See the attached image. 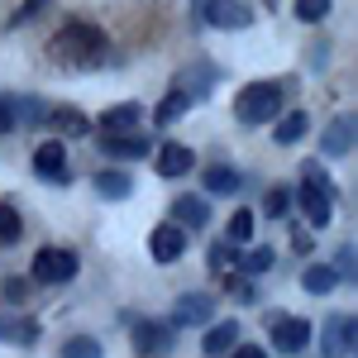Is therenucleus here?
<instances>
[{"label":"nucleus","instance_id":"nucleus-28","mask_svg":"<svg viewBox=\"0 0 358 358\" xmlns=\"http://www.w3.org/2000/svg\"><path fill=\"white\" fill-rule=\"evenodd\" d=\"M62 358H101V339H91V334H72V339L62 344Z\"/></svg>","mask_w":358,"mask_h":358},{"label":"nucleus","instance_id":"nucleus-22","mask_svg":"<svg viewBox=\"0 0 358 358\" xmlns=\"http://www.w3.org/2000/svg\"><path fill=\"white\" fill-rule=\"evenodd\" d=\"M187 106H192V96L177 86V91H167V96H163V106L153 110V120H158V124H177V120L187 115Z\"/></svg>","mask_w":358,"mask_h":358},{"label":"nucleus","instance_id":"nucleus-17","mask_svg":"<svg viewBox=\"0 0 358 358\" xmlns=\"http://www.w3.org/2000/svg\"><path fill=\"white\" fill-rule=\"evenodd\" d=\"M172 215H177V224H182L187 234H196V229H206V224H210V206H206L201 196H182V201L172 206Z\"/></svg>","mask_w":358,"mask_h":358},{"label":"nucleus","instance_id":"nucleus-40","mask_svg":"<svg viewBox=\"0 0 358 358\" xmlns=\"http://www.w3.org/2000/svg\"><path fill=\"white\" fill-rule=\"evenodd\" d=\"M292 248H296V253H310V234L296 229V234H292Z\"/></svg>","mask_w":358,"mask_h":358},{"label":"nucleus","instance_id":"nucleus-4","mask_svg":"<svg viewBox=\"0 0 358 358\" xmlns=\"http://www.w3.org/2000/svg\"><path fill=\"white\" fill-rule=\"evenodd\" d=\"M201 20L210 29H248L253 24V10H248L244 0H201Z\"/></svg>","mask_w":358,"mask_h":358},{"label":"nucleus","instance_id":"nucleus-29","mask_svg":"<svg viewBox=\"0 0 358 358\" xmlns=\"http://www.w3.org/2000/svg\"><path fill=\"white\" fill-rule=\"evenodd\" d=\"M20 215H15V206H5L0 201V248H10V244H20Z\"/></svg>","mask_w":358,"mask_h":358},{"label":"nucleus","instance_id":"nucleus-27","mask_svg":"<svg viewBox=\"0 0 358 358\" xmlns=\"http://www.w3.org/2000/svg\"><path fill=\"white\" fill-rule=\"evenodd\" d=\"M10 106H15V124H20V120H29V124L48 120V106H43L38 96H34V101H29V96H10Z\"/></svg>","mask_w":358,"mask_h":358},{"label":"nucleus","instance_id":"nucleus-35","mask_svg":"<svg viewBox=\"0 0 358 358\" xmlns=\"http://www.w3.org/2000/svg\"><path fill=\"white\" fill-rule=\"evenodd\" d=\"M334 277H339V282H354V244L339 248V258H334Z\"/></svg>","mask_w":358,"mask_h":358},{"label":"nucleus","instance_id":"nucleus-37","mask_svg":"<svg viewBox=\"0 0 358 358\" xmlns=\"http://www.w3.org/2000/svg\"><path fill=\"white\" fill-rule=\"evenodd\" d=\"M229 296H234V301H253V296H258V292H253V277H234V282H229Z\"/></svg>","mask_w":358,"mask_h":358},{"label":"nucleus","instance_id":"nucleus-8","mask_svg":"<svg viewBox=\"0 0 358 358\" xmlns=\"http://www.w3.org/2000/svg\"><path fill=\"white\" fill-rule=\"evenodd\" d=\"M310 344V320L306 315H282L273 325V349L277 354H301Z\"/></svg>","mask_w":358,"mask_h":358},{"label":"nucleus","instance_id":"nucleus-19","mask_svg":"<svg viewBox=\"0 0 358 358\" xmlns=\"http://www.w3.org/2000/svg\"><path fill=\"white\" fill-rule=\"evenodd\" d=\"M96 192L106 196V201H129L134 196V182H129V172L106 167V172H96Z\"/></svg>","mask_w":358,"mask_h":358},{"label":"nucleus","instance_id":"nucleus-36","mask_svg":"<svg viewBox=\"0 0 358 358\" xmlns=\"http://www.w3.org/2000/svg\"><path fill=\"white\" fill-rule=\"evenodd\" d=\"M43 5H48V0H24V5H20V10H15V15H10V29L29 24V20H34V15H38V10H43Z\"/></svg>","mask_w":358,"mask_h":358},{"label":"nucleus","instance_id":"nucleus-30","mask_svg":"<svg viewBox=\"0 0 358 358\" xmlns=\"http://www.w3.org/2000/svg\"><path fill=\"white\" fill-rule=\"evenodd\" d=\"M330 10H334V0H296V20L301 24H320Z\"/></svg>","mask_w":358,"mask_h":358},{"label":"nucleus","instance_id":"nucleus-10","mask_svg":"<svg viewBox=\"0 0 358 358\" xmlns=\"http://www.w3.org/2000/svg\"><path fill=\"white\" fill-rule=\"evenodd\" d=\"M172 330H177L172 320H143V325L134 330V349H138V354H167L172 339H177Z\"/></svg>","mask_w":358,"mask_h":358},{"label":"nucleus","instance_id":"nucleus-18","mask_svg":"<svg viewBox=\"0 0 358 358\" xmlns=\"http://www.w3.org/2000/svg\"><path fill=\"white\" fill-rule=\"evenodd\" d=\"M306 129H310V120H306V110H287L277 115V129H273V143H282V148H292V143H301Z\"/></svg>","mask_w":358,"mask_h":358},{"label":"nucleus","instance_id":"nucleus-21","mask_svg":"<svg viewBox=\"0 0 358 358\" xmlns=\"http://www.w3.org/2000/svg\"><path fill=\"white\" fill-rule=\"evenodd\" d=\"M138 120H143V106L124 101V106H115V110L101 115V134H124V129H134Z\"/></svg>","mask_w":358,"mask_h":358},{"label":"nucleus","instance_id":"nucleus-38","mask_svg":"<svg viewBox=\"0 0 358 358\" xmlns=\"http://www.w3.org/2000/svg\"><path fill=\"white\" fill-rule=\"evenodd\" d=\"M5 129H15V106H10V96H0V134Z\"/></svg>","mask_w":358,"mask_h":358},{"label":"nucleus","instance_id":"nucleus-14","mask_svg":"<svg viewBox=\"0 0 358 358\" xmlns=\"http://www.w3.org/2000/svg\"><path fill=\"white\" fill-rule=\"evenodd\" d=\"M96 143H101L110 158H143V153H148V138L138 134V129H124V134H101Z\"/></svg>","mask_w":358,"mask_h":358},{"label":"nucleus","instance_id":"nucleus-2","mask_svg":"<svg viewBox=\"0 0 358 358\" xmlns=\"http://www.w3.org/2000/svg\"><path fill=\"white\" fill-rule=\"evenodd\" d=\"M277 115H282V86L277 82H248L234 96V120L239 124H263V120H277Z\"/></svg>","mask_w":358,"mask_h":358},{"label":"nucleus","instance_id":"nucleus-6","mask_svg":"<svg viewBox=\"0 0 358 358\" xmlns=\"http://www.w3.org/2000/svg\"><path fill=\"white\" fill-rule=\"evenodd\" d=\"M148 253H153V263H177L182 253H187V229L177 220H167V224H158L153 234H148Z\"/></svg>","mask_w":358,"mask_h":358},{"label":"nucleus","instance_id":"nucleus-32","mask_svg":"<svg viewBox=\"0 0 358 358\" xmlns=\"http://www.w3.org/2000/svg\"><path fill=\"white\" fill-rule=\"evenodd\" d=\"M229 239H234V244H248V239H253V210H234V220H229Z\"/></svg>","mask_w":358,"mask_h":358},{"label":"nucleus","instance_id":"nucleus-24","mask_svg":"<svg viewBox=\"0 0 358 358\" xmlns=\"http://www.w3.org/2000/svg\"><path fill=\"white\" fill-rule=\"evenodd\" d=\"M234 268H239L234 239H215V248H210V273H234Z\"/></svg>","mask_w":358,"mask_h":358},{"label":"nucleus","instance_id":"nucleus-9","mask_svg":"<svg viewBox=\"0 0 358 358\" xmlns=\"http://www.w3.org/2000/svg\"><path fill=\"white\" fill-rule=\"evenodd\" d=\"M34 172L48 177V182H67V143L62 138H48L34 148Z\"/></svg>","mask_w":358,"mask_h":358},{"label":"nucleus","instance_id":"nucleus-39","mask_svg":"<svg viewBox=\"0 0 358 358\" xmlns=\"http://www.w3.org/2000/svg\"><path fill=\"white\" fill-rule=\"evenodd\" d=\"M229 358H268V354H263L258 344H234V349H229Z\"/></svg>","mask_w":358,"mask_h":358},{"label":"nucleus","instance_id":"nucleus-31","mask_svg":"<svg viewBox=\"0 0 358 358\" xmlns=\"http://www.w3.org/2000/svg\"><path fill=\"white\" fill-rule=\"evenodd\" d=\"M287 210H292V192H282V187H273V192L263 196V215H268V220H282Z\"/></svg>","mask_w":358,"mask_h":358},{"label":"nucleus","instance_id":"nucleus-16","mask_svg":"<svg viewBox=\"0 0 358 358\" xmlns=\"http://www.w3.org/2000/svg\"><path fill=\"white\" fill-rule=\"evenodd\" d=\"M215 315V301L210 296H182L172 306V325H206Z\"/></svg>","mask_w":358,"mask_h":358},{"label":"nucleus","instance_id":"nucleus-11","mask_svg":"<svg viewBox=\"0 0 358 358\" xmlns=\"http://www.w3.org/2000/svg\"><path fill=\"white\" fill-rule=\"evenodd\" d=\"M296 201H301V215L310 220V229H325V224L334 220V196L330 192H320V187H301Z\"/></svg>","mask_w":358,"mask_h":358},{"label":"nucleus","instance_id":"nucleus-26","mask_svg":"<svg viewBox=\"0 0 358 358\" xmlns=\"http://www.w3.org/2000/svg\"><path fill=\"white\" fill-rule=\"evenodd\" d=\"M48 120H53V129H62V134H77V138L91 129V120H86L82 110H48Z\"/></svg>","mask_w":358,"mask_h":358},{"label":"nucleus","instance_id":"nucleus-34","mask_svg":"<svg viewBox=\"0 0 358 358\" xmlns=\"http://www.w3.org/2000/svg\"><path fill=\"white\" fill-rule=\"evenodd\" d=\"M0 296H5L10 306L29 301V277H5V282H0Z\"/></svg>","mask_w":358,"mask_h":358},{"label":"nucleus","instance_id":"nucleus-25","mask_svg":"<svg viewBox=\"0 0 358 358\" xmlns=\"http://www.w3.org/2000/svg\"><path fill=\"white\" fill-rule=\"evenodd\" d=\"M273 263H277V253H273L268 244H263V248H248V253H239V268H244V277H258V273H268Z\"/></svg>","mask_w":358,"mask_h":358},{"label":"nucleus","instance_id":"nucleus-12","mask_svg":"<svg viewBox=\"0 0 358 358\" xmlns=\"http://www.w3.org/2000/svg\"><path fill=\"white\" fill-rule=\"evenodd\" d=\"M192 167H196V153L187 143H163V148H158V177L177 182V177H187Z\"/></svg>","mask_w":358,"mask_h":358},{"label":"nucleus","instance_id":"nucleus-13","mask_svg":"<svg viewBox=\"0 0 358 358\" xmlns=\"http://www.w3.org/2000/svg\"><path fill=\"white\" fill-rule=\"evenodd\" d=\"M206 325H210V330H206V339H201V349H206L210 358L229 354V349L239 344V330H244L239 320H206Z\"/></svg>","mask_w":358,"mask_h":358},{"label":"nucleus","instance_id":"nucleus-20","mask_svg":"<svg viewBox=\"0 0 358 358\" xmlns=\"http://www.w3.org/2000/svg\"><path fill=\"white\" fill-rule=\"evenodd\" d=\"M206 192L210 196H239V187H244V177L234 172V167H224V163H215V167H206Z\"/></svg>","mask_w":358,"mask_h":358},{"label":"nucleus","instance_id":"nucleus-3","mask_svg":"<svg viewBox=\"0 0 358 358\" xmlns=\"http://www.w3.org/2000/svg\"><path fill=\"white\" fill-rule=\"evenodd\" d=\"M77 253L72 248H57V244H48V248H38L34 253V282H43V287H57V282H72L77 277Z\"/></svg>","mask_w":358,"mask_h":358},{"label":"nucleus","instance_id":"nucleus-15","mask_svg":"<svg viewBox=\"0 0 358 358\" xmlns=\"http://www.w3.org/2000/svg\"><path fill=\"white\" fill-rule=\"evenodd\" d=\"M0 344H38V320H29V315H0Z\"/></svg>","mask_w":358,"mask_h":358},{"label":"nucleus","instance_id":"nucleus-33","mask_svg":"<svg viewBox=\"0 0 358 358\" xmlns=\"http://www.w3.org/2000/svg\"><path fill=\"white\" fill-rule=\"evenodd\" d=\"M301 187H320V192L334 196V182L325 177V167H320V163H301Z\"/></svg>","mask_w":358,"mask_h":358},{"label":"nucleus","instance_id":"nucleus-5","mask_svg":"<svg viewBox=\"0 0 358 358\" xmlns=\"http://www.w3.org/2000/svg\"><path fill=\"white\" fill-rule=\"evenodd\" d=\"M358 320L354 315H330L325 320V334H320V354L325 358H349L354 354V339H358Z\"/></svg>","mask_w":358,"mask_h":358},{"label":"nucleus","instance_id":"nucleus-1","mask_svg":"<svg viewBox=\"0 0 358 358\" xmlns=\"http://www.w3.org/2000/svg\"><path fill=\"white\" fill-rule=\"evenodd\" d=\"M48 57H53L57 67H101L106 57H110V43H106V34L91 24V20H67V24L53 34V43H48Z\"/></svg>","mask_w":358,"mask_h":358},{"label":"nucleus","instance_id":"nucleus-23","mask_svg":"<svg viewBox=\"0 0 358 358\" xmlns=\"http://www.w3.org/2000/svg\"><path fill=\"white\" fill-rule=\"evenodd\" d=\"M301 287L306 292H315V296H330L334 287H339V277H334V268H320V263H310L301 273Z\"/></svg>","mask_w":358,"mask_h":358},{"label":"nucleus","instance_id":"nucleus-7","mask_svg":"<svg viewBox=\"0 0 358 358\" xmlns=\"http://www.w3.org/2000/svg\"><path fill=\"white\" fill-rule=\"evenodd\" d=\"M354 129H358L354 110L334 115L330 124H325V138H320V153H325V158H349V153H354Z\"/></svg>","mask_w":358,"mask_h":358}]
</instances>
